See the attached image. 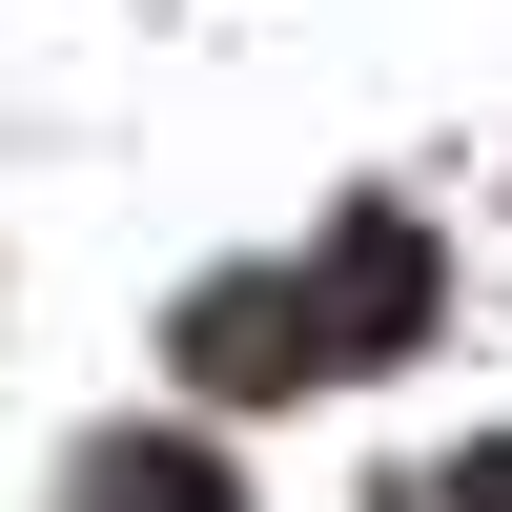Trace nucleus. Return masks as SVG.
<instances>
[{"instance_id":"1","label":"nucleus","mask_w":512,"mask_h":512,"mask_svg":"<svg viewBox=\"0 0 512 512\" xmlns=\"http://www.w3.org/2000/svg\"><path fill=\"white\" fill-rule=\"evenodd\" d=\"M103 512H226V492H205L185 451H144V472H103Z\"/></svg>"}]
</instances>
